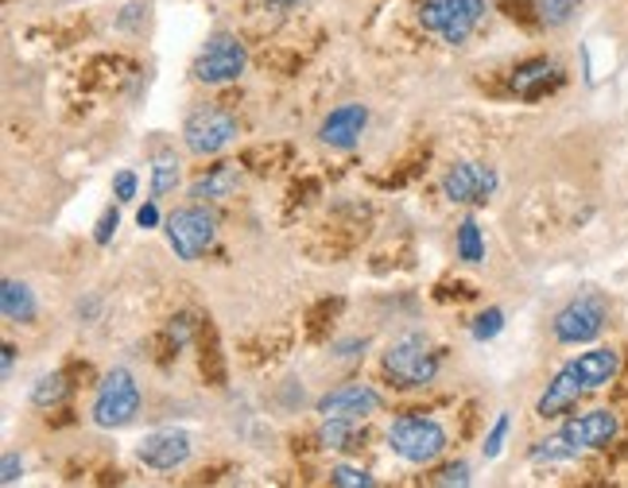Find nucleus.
Instances as JSON below:
<instances>
[{
    "mask_svg": "<svg viewBox=\"0 0 628 488\" xmlns=\"http://www.w3.org/2000/svg\"><path fill=\"white\" fill-rule=\"evenodd\" d=\"M620 423L613 411L597 407V411H586V415H571L563 426H558L551 438L535 442L532 449V462L535 465H558V462H574L578 454L586 449H602L617 438Z\"/></svg>",
    "mask_w": 628,
    "mask_h": 488,
    "instance_id": "obj_1",
    "label": "nucleus"
},
{
    "mask_svg": "<svg viewBox=\"0 0 628 488\" xmlns=\"http://www.w3.org/2000/svg\"><path fill=\"white\" fill-rule=\"evenodd\" d=\"M140 415V384L128 369H113L105 372V380L97 384L94 407H89V418L102 431H120L132 418Z\"/></svg>",
    "mask_w": 628,
    "mask_h": 488,
    "instance_id": "obj_2",
    "label": "nucleus"
},
{
    "mask_svg": "<svg viewBox=\"0 0 628 488\" xmlns=\"http://www.w3.org/2000/svg\"><path fill=\"white\" fill-rule=\"evenodd\" d=\"M481 17H486V0H423L419 4V24L450 47H461L481 24Z\"/></svg>",
    "mask_w": 628,
    "mask_h": 488,
    "instance_id": "obj_3",
    "label": "nucleus"
},
{
    "mask_svg": "<svg viewBox=\"0 0 628 488\" xmlns=\"http://www.w3.org/2000/svg\"><path fill=\"white\" fill-rule=\"evenodd\" d=\"M384 372H388V380L396 388L412 392V388H427L438 376V357L430 353V346L419 333H404L384 353Z\"/></svg>",
    "mask_w": 628,
    "mask_h": 488,
    "instance_id": "obj_4",
    "label": "nucleus"
},
{
    "mask_svg": "<svg viewBox=\"0 0 628 488\" xmlns=\"http://www.w3.org/2000/svg\"><path fill=\"white\" fill-rule=\"evenodd\" d=\"M388 446H392V454H396L400 462L430 465L446 449V431L435 423V418L400 415L396 423L388 426Z\"/></svg>",
    "mask_w": 628,
    "mask_h": 488,
    "instance_id": "obj_5",
    "label": "nucleus"
},
{
    "mask_svg": "<svg viewBox=\"0 0 628 488\" xmlns=\"http://www.w3.org/2000/svg\"><path fill=\"white\" fill-rule=\"evenodd\" d=\"M163 233H168L171 253H175L183 264H194L202 253H206L210 244H214L217 218L202 202H194V205H183V210L171 213L168 225H163Z\"/></svg>",
    "mask_w": 628,
    "mask_h": 488,
    "instance_id": "obj_6",
    "label": "nucleus"
},
{
    "mask_svg": "<svg viewBox=\"0 0 628 488\" xmlns=\"http://www.w3.org/2000/svg\"><path fill=\"white\" fill-rule=\"evenodd\" d=\"M605 322H609V303L602 295H578L555 315L551 333L558 346H589L605 330Z\"/></svg>",
    "mask_w": 628,
    "mask_h": 488,
    "instance_id": "obj_7",
    "label": "nucleus"
},
{
    "mask_svg": "<svg viewBox=\"0 0 628 488\" xmlns=\"http://www.w3.org/2000/svg\"><path fill=\"white\" fill-rule=\"evenodd\" d=\"M245 66H248L245 43L230 32H217V35H210L206 47L199 51L191 74L199 82H206V86H225V82H237L241 74H245Z\"/></svg>",
    "mask_w": 628,
    "mask_h": 488,
    "instance_id": "obj_8",
    "label": "nucleus"
},
{
    "mask_svg": "<svg viewBox=\"0 0 628 488\" xmlns=\"http://www.w3.org/2000/svg\"><path fill=\"white\" fill-rule=\"evenodd\" d=\"M241 125L230 109H217V105H202L187 117L183 125V144L194 151V156H217L225 151L233 140H237Z\"/></svg>",
    "mask_w": 628,
    "mask_h": 488,
    "instance_id": "obj_9",
    "label": "nucleus"
},
{
    "mask_svg": "<svg viewBox=\"0 0 628 488\" xmlns=\"http://www.w3.org/2000/svg\"><path fill=\"white\" fill-rule=\"evenodd\" d=\"M497 171L486 163H454L443 174V194L458 205H486L497 194Z\"/></svg>",
    "mask_w": 628,
    "mask_h": 488,
    "instance_id": "obj_10",
    "label": "nucleus"
},
{
    "mask_svg": "<svg viewBox=\"0 0 628 488\" xmlns=\"http://www.w3.org/2000/svg\"><path fill=\"white\" fill-rule=\"evenodd\" d=\"M191 454H194V442L187 431H156L148 434V438H140V446H136V462L156 473L179 469V465L191 462Z\"/></svg>",
    "mask_w": 628,
    "mask_h": 488,
    "instance_id": "obj_11",
    "label": "nucleus"
},
{
    "mask_svg": "<svg viewBox=\"0 0 628 488\" xmlns=\"http://www.w3.org/2000/svg\"><path fill=\"white\" fill-rule=\"evenodd\" d=\"M376 407H381V395H376L369 384H342L319 400L322 418H353V423L369 418Z\"/></svg>",
    "mask_w": 628,
    "mask_h": 488,
    "instance_id": "obj_12",
    "label": "nucleus"
},
{
    "mask_svg": "<svg viewBox=\"0 0 628 488\" xmlns=\"http://www.w3.org/2000/svg\"><path fill=\"white\" fill-rule=\"evenodd\" d=\"M589 388L582 384L578 380V372L571 369V361L563 364V369L551 376V384L543 388V395H540V403H535V415H543V418H555V415H566V411L574 407V403L586 395Z\"/></svg>",
    "mask_w": 628,
    "mask_h": 488,
    "instance_id": "obj_13",
    "label": "nucleus"
},
{
    "mask_svg": "<svg viewBox=\"0 0 628 488\" xmlns=\"http://www.w3.org/2000/svg\"><path fill=\"white\" fill-rule=\"evenodd\" d=\"M369 125V109L358 102L350 105H338L334 113H330L327 120H322L319 128V140L327 144V148H353V144L361 140V132H365Z\"/></svg>",
    "mask_w": 628,
    "mask_h": 488,
    "instance_id": "obj_14",
    "label": "nucleus"
},
{
    "mask_svg": "<svg viewBox=\"0 0 628 488\" xmlns=\"http://www.w3.org/2000/svg\"><path fill=\"white\" fill-rule=\"evenodd\" d=\"M571 369L578 372V380L589 388V392H597V388H605L620 372V353L609 346H597V349H589V353L574 357Z\"/></svg>",
    "mask_w": 628,
    "mask_h": 488,
    "instance_id": "obj_15",
    "label": "nucleus"
},
{
    "mask_svg": "<svg viewBox=\"0 0 628 488\" xmlns=\"http://www.w3.org/2000/svg\"><path fill=\"white\" fill-rule=\"evenodd\" d=\"M558 82H563L558 63H551V59H532V63H520L517 71H512V94L540 97L547 94L551 86H558Z\"/></svg>",
    "mask_w": 628,
    "mask_h": 488,
    "instance_id": "obj_16",
    "label": "nucleus"
},
{
    "mask_svg": "<svg viewBox=\"0 0 628 488\" xmlns=\"http://www.w3.org/2000/svg\"><path fill=\"white\" fill-rule=\"evenodd\" d=\"M241 182V171L233 163H217L210 167L206 174H202L199 182L191 187V198H199V202H217V198H230L233 190H237Z\"/></svg>",
    "mask_w": 628,
    "mask_h": 488,
    "instance_id": "obj_17",
    "label": "nucleus"
},
{
    "mask_svg": "<svg viewBox=\"0 0 628 488\" xmlns=\"http://www.w3.org/2000/svg\"><path fill=\"white\" fill-rule=\"evenodd\" d=\"M0 310L4 318L17 326H28L35 318V295L28 284H17V279H4V291H0Z\"/></svg>",
    "mask_w": 628,
    "mask_h": 488,
    "instance_id": "obj_18",
    "label": "nucleus"
},
{
    "mask_svg": "<svg viewBox=\"0 0 628 488\" xmlns=\"http://www.w3.org/2000/svg\"><path fill=\"white\" fill-rule=\"evenodd\" d=\"M175 187H179V159H175V151H160V156H156V163H151V194L163 198V194H171Z\"/></svg>",
    "mask_w": 628,
    "mask_h": 488,
    "instance_id": "obj_19",
    "label": "nucleus"
},
{
    "mask_svg": "<svg viewBox=\"0 0 628 488\" xmlns=\"http://www.w3.org/2000/svg\"><path fill=\"white\" fill-rule=\"evenodd\" d=\"M458 256L466 264H486V241H481V225L473 218L458 225Z\"/></svg>",
    "mask_w": 628,
    "mask_h": 488,
    "instance_id": "obj_20",
    "label": "nucleus"
},
{
    "mask_svg": "<svg viewBox=\"0 0 628 488\" xmlns=\"http://www.w3.org/2000/svg\"><path fill=\"white\" fill-rule=\"evenodd\" d=\"M353 418H322V431H319V442L327 449H353L358 442V431H353Z\"/></svg>",
    "mask_w": 628,
    "mask_h": 488,
    "instance_id": "obj_21",
    "label": "nucleus"
},
{
    "mask_svg": "<svg viewBox=\"0 0 628 488\" xmlns=\"http://www.w3.org/2000/svg\"><path fill=\"white\" fill-rule=\"evenodd\" d=\"M66 400V380L63 372H47L32 384V407H55Z\"/></svg>",
    "mask_w": 628,
    "mask_h": 488,
    "instance_id": "obj_22",
    "label": "nucleus"
},
{
    "mask_svg": "<svg viewBox=\"0 0 628 488\" xmlns=\"http://www.w3.org/2000/svg\"><path fill=\"white\" fill-rule=\"evenodd\" d=\"M535 12H540V20L547 28H563V24H571V17L578 12V0H540Z\"/></svg>",
    "mask_w": 628,
    "mask_h": 488,
    "instance_id": "obj_23",
    "label": "nucleus"
},
{
    "mask_svg": "<svg viewBox=\"0 0 628 488\" xmlns=\"http://www.w3.org/2000/svg\"><path fill=\"white\" fill-rule=\"evenodd\" d=\"M501 330H504V310L489 307L486 315H478V322H473V341H493Z\"/></svg>",
    "mask_w": 628,
    "mask_h": 488,
    "instance_id": "obj_24",
    "label": "nucleus"
},
{
    "mask_svg": "<svg viewBox=\"0 0 628 488\" xmlns=\"http://www.w3.org/2000/svg\"><path fill=\"white\" fill-rule=\"evenodd\" d=\"M330 480H334L338 488H373V477H369L365 469H353V465H334Z\"/></svg>",
    "mask_w": 628,
    "mask_h": 488,
    "instance_id": "obj_25",
    "label": "nucleus"
},
{
    "mask_svg": "<svg viewBox=\"0 0 628 488\" xmlns=\"http://www.w3.org/2000/svg\"><path fill=\"white\" fill-rule=\"evenodd\" d=\"M509 426H512V418L509 415H497V423H493V431L486 434V457L493 462V457H501V449H504V438H509Z\"/></svg>",
    "mask_w": 628,
    "mask_h": 488,
    "instance_id": "obj_26",
    "label": "nucleus"
},
{
    "mask_svg": "<svg viewBox=\"0 0 628 488\" xmlns=\"http://www.w3.org/2000/svg\"><path fill=\"white\" fill-rule=\"evenodd\" d=\"M113 198H117L120 205L132 202V198H136V171H117V174H113Z\"/></svg>",
    "mask_w": 628,
    "mask_h": 488,
    "instance_id": "obj_27",
    "label": "nucleus"
},
{
    "mask_svg": "<svg viewBox=\"0 0 628 488\" xmlns=\"http://www.w3.org/2000/svg\"><path fill=\"white\" fill-rule=\"evenodd\" d=\"M117 225H120V213L109 205V210L102 213V221H97V229H94V244H102V248H105V244L113 241V233H117Z\"/></svg>",
    "mask_w": 628,
    "mask_h": 488,
    "instance_id": "obj_28",
    "label": "nucleus"
},
{
    "mask_svg": "<svg viewBox=\"0 0 628 488\" xmlns=\"http://www.w3.org/2000/svg\"><path fill=\"white\" fill-rule=\"evenodd\" d=\"M20 477H24V462H20V454H4V465H0V480H4V485H17Z\"/></svg>",
    "mask_w": 628,
    "mask_h": 488,
    "instance_id": "obj_29",
    "label": "nucleus"
},
{
    "mask_svg": "<svg viewBox=\"0 0 628 488\" xmlns=\"http://www.w3.org/2000/svg\"><path fill=\"white\" fill-rule=\"evenodd\" d=\"M438 485H469V465L458 462V465H450V469H443L438 473Z\"/></svg>",
    "mask_w": 628,
    "mask_h": 488,
    "instance_id": "obj_30",
    "label": "nucleus"
},
{
    "mask_svg": "<svg viewBox=\"0 0 628 488\" xmlns=\"http://www.w3.org/2000/svg\"><path fill=\"white\" fill-rule=\"evenodd\" d=\"M136 225L140 229H156L160 225V210H156V202H143L140 213H136Z\"/></svg>",
    "mask_w": 628,
    "mask_h": 488,
    "instance_id": "obj_31",
    "label": "nucleus"
},
{
    "mask_svg": "<svg viewBox=\"0 0 628 488\" xmlns=\"http://www.w3.org/2000/svg\"><path fill=\"white\" fill-rule=\"evenodd\" d=\"M334 357H342V361L365 357V341H342V346H334Z\"/></svg>",
    "mask_w": 628,
    "mask_h": 488,
    "instance_id": "obj_32",
    "label": "nucleus"
},
{
    "mask_svg": "<svg viewBox=\"0 0 628 488\" xmlns=\"http://www.w3.org/2000/svg\"><path fill=\"white\" fill-rule=\"evenodd\" d=\"M0 353H4V357H0V361H4V380H12V369H17V349L4 346Z\"/></svg>",
    "mask_w": 628,
    "mask_h": 488,
    "instance_id": "obj_33",
    "label": "nucleus"
},
{
    "mask_svg": "<svg viewBox=\"0 0 628 488\" xmlns=\"http://www.w3.org/2000/svg\"><path fill=\"white\" fill-rule=\"evenodd\" d=\"M140 12H143V4H125V17H120V28H132Z\"/></svg>",
    "mask_w": 628,
    "mask_h": 488,
    "instance_id": "obj_34",
    "label": "nucleus"
},
{
    "mask_svg": "<svg viewBox=\"0 0 628 488\" xmlns=\"http://www.w3.org/2000/svg\"><path fill=\"white\" fill-rule=\"evenodd\" d=\"M272 9H295V4H302V0H268Z\"/></svg>",
    "mask_w": 628,
    "mask_h": 488,
    "instance_id": "obj_35",
    "label": "nucleus"
}]
</instances>
